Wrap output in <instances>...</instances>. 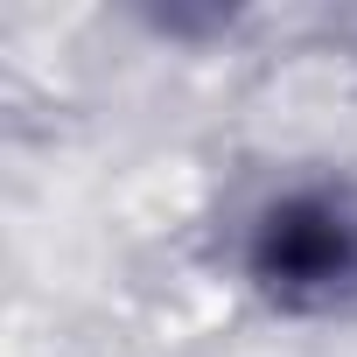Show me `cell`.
<instances>
[{
    "instance_id": "cell-1",
    "label": "cell",
    "mask_w": 357,
    "mask_h": 357,
    "mask_svg": "<svg viewBox=\"0 0 357 357\" xmlns=\"http://www.w3.org/2000/svg\"><path fill=\"white\" fill-rule=\"evenodd\" d=\"M238 280L287 322L357 308V175H294L238 225Z\"/></svg>"
}]
</instances>
